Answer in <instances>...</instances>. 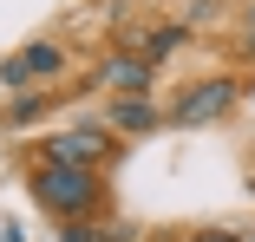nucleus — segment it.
Returning a JSON list of instances; mask_svg holds the SVG:
<instances>
[{
  "instance_id": "nucleus-6",
  "label": "nucleus",
  "mask_w": 255,
  "mask_h": 242,
  "mask_svg": "<svg viewBox=\"0 0 255 242\" xmlns=\"http://www.w3.org/2000/svg\"><path fill=\"white\" fill-rule=\"evenodd\" d=\"M105 124H112L118 137H137V131H157L164 112L150 105V99H112V105H105Z\"/></svg>"
},
{
  "instance_id": "nucleus-3",
  "label": "nucleus",
  "mask_w": 255,
  "mask_h": 242,
  "mask_svg": "<svg viewBox=\"0 0 255 242\" xmlns=\"http://www.w3.org/2000/svg\"><path fill=\"white\" fill-rule=\"evenodd\" d=\"M112 137H118L112 124H72V131H53V137L39 144L33 164H79V170H98V164L112 157Z\"/></svg>"
},
{
  "instance_id": "nucleus-2",
  "label": "nucleus",
  "mask_w": 255,
  "mask_h": 242,
  "mask_svg": "<svg viewBox=\"0 0 255 242\" xmlns=\"http://www.w3.org/2000/svg\"><path fill=\"white\" fill-rule=\"evenodd\" d=\"M242 99V79L236 72H203V79H190L177 99H170V112H164V124H177V131H196V124H216L229 105Z\"/></svg>"
},
{
  "instance_id": "nucleus-13",
  "label": "nucleus",
  "mask_w": 255,
  "mask_h": 242,
  "mask_svg": "<svg viewBox=\"0 0 255 242\" xmlns=\"http://www.w3.org/2000/svg\"><path fill=\"white\" fill-rule=\"evenodd\" d=\"M249 242H255V236H249Z\"/></svg>"
},
{
  "instance_id": "nucleus-5",
  "label": "nucleus",
  "mask_w": 255,
  "mask_h": 242,
  "mask_svg": "<svg viewBox=\"0 0 255 242\" xmlns=\"http://www.w3.org/2000/svg\"><path fill=\"white\" fill-rule=\"evenodd\" d=\"M150 79H157V66H150L137 46H125V53H112L105 66H98V85H105L112 99H144V92H150Z\"/></svg>"
},
{
  "instance_id": "nucleus-10",
  "label": "nucleus",
  "mask_w": 255,
  "mask_h": 242,
  "mask_svg": "<svg viewBox=\"0 0 255 242\" xmlns=\"http://www.w3.org/2000/svg\"><path fill=\"white\" fill-rule=\"evenodd\" d=\"M59 242H98V236H92L85 223H59Z\"/></svg>"
},
{
  "instance_id": "nucleus-4",
  "label": "nucleus",
  "mask_w": 255,
  "mask_h": 242,
  "mask_svg": "<svg viewBox=\"0 0 255 242\" xmlns=\"http://www.w3.org/2000/svg\"><path fill=\"white\" fill-rule=\"evenodd\" d=\"M59 72H66V46L59 39H33V46H20L13 59H0V85H7V92L46 85V79H59Z\"/></svg>"
},
{
  "instance_id": "nucleus-11",
  "label": "nucleus",
  "mask_w": 255,
  "mask_h": 242,
  "mask_svg": "<svg viewBox=\"0 0 255 242\" xmlns=\"http://www.w3.org/2000/svg\"><path fill=\"white\" fill-rule=\"evenodd\" d=\"M242 53H249V59H255V7H249V13H242Z\"/></svg>"
},
{
  "instance_id": "nucleus-1",
  "label": "nucleus",
  "mask_w": 255,
  "mask_h": 242,
  "mask_svg": "<svg viewBox=\"0 0 255 242\" xmlns=\"http://www.w3.org/2000/svg\"><path fill=\"white\" fill-rule=\"evenodd\" d=\"M26 190H33V203L53 216V223H85L98 210V170H79V164H33L26 170Z\"/></svg>"
},
{
  "instance_id": "nucleus-8",
  "label": "nucleus",
  "mask_w": 255,
  "mask_h": 242,
  "mask_svg": "<svg viewBox=\"0 0 255 242\" xmlns=\"http://www.w3.org/2000/svg\"><path fill=\"white\" fill-rule=\"evenodd\" d=\"M46 105H53V92H26V99H13L7 112H0V124H33Z\"/></svg>"
},
{
  "instance_id": "nucleus-9",
  "label": "nucleus",
  "mask_w": 255,
  "mask_h": 242,
  "mask_svg": "<svg viewBox=\"0 0 255 242\" xmlns=\"http://www.w3.org/2000/svg\"><path fill=\"white\" fill-rule=\"evenodd\" d=\"M177 242H242L236 229H190V236H177Z\"/></svg>"
},
{
  "instance_id": "nucleus-7",
  "label": "nucleus",
  "mask_w": 255,
  "mask_h": 242,
  "mask_svg": "<svg viewBox=\"0 0 255 242\" xmlns=\"http://www.w3.org/2000/svg\"><path fill=\"white\" fill-rule=\"evenodd\" d=\"M183 39H190V26H183V20H157V26H137V33H131V46H137L150 66H157V59H170Z\"/></svg>"
},
{
  "instance_id": "nucleus-12",
  "label": "nucleus",
  "mask_w": 255,
  "mask_h": 242,
  "mask_svg": "<svg viewBox=\"0 0 255 242\" xmlns=\"http://www.w3.org/2000/svg\"><path fill=\"white\" fill-rule=\"evenodd\" d=\"M98 242H125V229H98Z\"/></svg>"
}]
</instances>
